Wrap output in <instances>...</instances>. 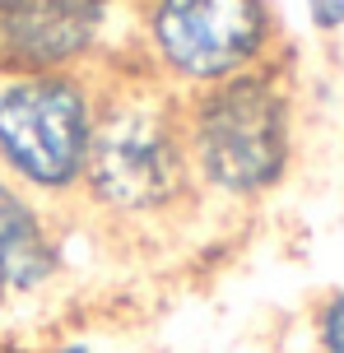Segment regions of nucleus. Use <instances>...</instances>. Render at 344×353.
Wrapping results in <instances>:
<instances>
[{
	"label": "nucleus",
	"instance_id": "4",
	"mask_svg": "<svg viewBox=\"0 0 344 353\" xmlns=\"http://www.w3.org/2000/svg\"><path fill=\"white\" fill-rule=\"evenodd\" d=\"M274 42L270 0H140V70L172 93H200L261 70Z\"/></svg>",
	"mask_w": 344,
	"mask_h": 353
},
{
	"label": "nucleus",
	"instance_id": "1",
	"mask_svg": "<svg viewBox=\"0 0 344 353\" xmlns=\"http://www.w3.org/2000/svg\"><path fill=\"white\" fill-rule=\"evenodd\" d=\"M79 195L112 223H159L196 200L181 93L140 65L98 88V121Z\"/></svg>",
	"mask_w": 344,
	"mask_h": 353
},
{
	"label": "nucleus",
	"instance_id": "3",
	"mask_svg": "<svg viewBox=\"0 0 344 353\" xmlns=\"http://www.w3.org/2000/svg\"><path fill=\"white\" fill-rule=\"evenodd\" d=\"M103 74H0V181L37 205L74 200L98 121Z\"/></svg>",
	"mask_w": 344,
	"mask_h": 353
},
{
	"label": "nucleus",
	"instance_id": "10",
	"mask_svg": "<svg viewBox=\"0 0 344 353\" xmlns=\"http://www.w3.org/2000/svg\"><path fill=\"white\" fill-rule=\"evenodd\" d=\"M108 5H112V0H108Z\"/></svg>",
	"mask_w": 344,
	"mask_h": 353
},
{
	"label": "nucleus",
	"instance_id": "5",
	"mask_svg": "<svg viewBox=\"0 0 344 353\" xmlns=\"http://www.w3.org/2000/svg\"><path fill=\"white\" fill-rule=\"evenodd\" d=\"M108 14V0H0V74L93 70Z\"/></svg>",
	"mask_w": 344,
	"mask_h": 353
},
{
	"label": "nucleus",
	"instance_id": "7",
	"mask_svg": "<svg viewBox=\"0 0 344 353\" xmlns=\"http://www.w3.org/2000/svg\"><path fill=\"white\" fill-rule=\"evenodd\" d=\"M312 339H316V353H344V288H335V293L316 307Z\"/></svg>",
	"mask_w": 344,
	"mask_h": 353
},
{
	"label": "nucleus",
	"instance_id": "6",
	"mask_svg": "<svg viewBox=\"0 0 344 353\" xmlns=\"http://www.w3.org/2000/svg\"><path fill=\"white\" fill-rule=\"evenodd\" d=\"M61 237L47 205L0 181V321L42 298L61 274Z\"/></svg>",
	"mask_w": 344,
	"mask_h": 353
},
{
	"label": "nucleus",
	"instance_id": "9",
	"mask_svg": "<svg viewBox=\"0 0 344 353\" xmlns=\"http://www.w3.org/2000/svg\"><path fill=\"white\" fill-rule=\"evenodd\" d=\"M42 353H93L84 339H65V344H52V349H42Z\"/></svg>",
	"mask_w": 344,
	"mask_h": 353
},
{
	"label": "nucleus",
	"instance_id": "8",
	"mask_svg": "<svg viewBox=\"0 0 344 353\" xmlns=\"http://www.w3.org/2000/svg\"><path fill=\"white\" fill-rule=\"evenodd\" d=\"M307 14L321 33H335L344 28V0H307Z\"/></svg>",
	"mask_w": 344,
	"mask_h": 353
},
{
	"label": "nucleus",
	"instance_id": "2",
	"mask_svg": "<svg viewBox=\"0 0 344 353\" xmlns=\"http://www.w3.org/2000/svg\"><path fill=\"white\" fill-rule=\"evenodd\" d=\"M181 125L196 195L223 205L270 195L293 163V98L270 65L186 93Z\"/></svg>",
	"mask_w": 344,
	"mask_h": 353
}]
</instances>
